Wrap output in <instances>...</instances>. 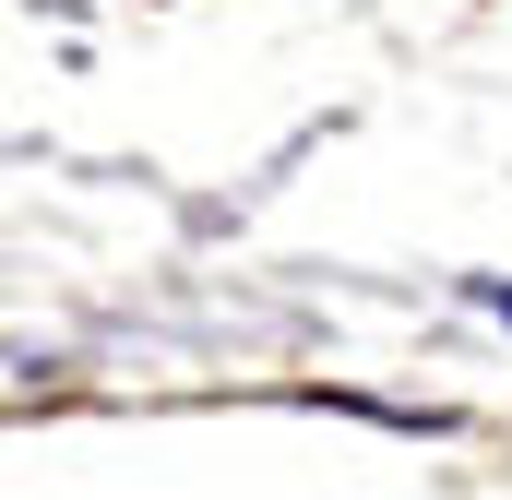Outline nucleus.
<instances>
[{
	"label": "nucleus",
	"instance_id": "1",
	"mask_svg": "<svg viewBox=\"0 0 512 500\" xmlns=\"http://www.w3.org/2000/svg\"><path fill=\"white\" fill-rule=\"evenodd\" d=\"M465 298H477L489 322H512V274H465Z\"/></svg>",
	"mask_w": 512,
	"mask_h": 500
}]
</instances>
